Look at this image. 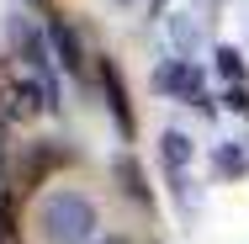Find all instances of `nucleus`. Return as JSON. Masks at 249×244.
<instances>
[{
  "instance_id": "1",
  "label": "nucleus",
  "mask_w": 249,
  "mask_h": 244,
  "mask_svg": "<svg viewBox=\"0 0 249 244\" xmlns=\"http://www.w3.org/2000/svg\"><path fill=\"white\" fill-rule=\"evenodd\" d=\"M37 228H43V244H90V234H96V207L80 191H53L37 207Z\"/></svg>"
},
{
  "instance_id": "2",
  "label": "nucleus",
  "mask_w": 249,
  "mask_h": 244,
  "mask_svg": "<svg viewBox=\"0 0 249 244\" xmlns=\"http://www.w3.org/2000/svg\"><path fill=\"white\" fill-rule=\"evenodd\" d=\"M0 112L11 117V122H27V117H37V112H53V85L48 80H11L5 91H0Z\"/></svg>"
},
{
  "instance_id": "3",
  "label": "nucleus",
  "mask_w": 249,
  "mask_h": 244,
  "mask_svg": "<svg viewBox=\"0 0 249 244\" xmlns=\"http://www.w3.org/2000/svg\"><path fill=\"white\" fill-rule=\"evenodd\" d=\"M58 165H69V154L58 144H27V159L16 165V191H32V186H43Z\"/></svg>"
},
{
  "instance_id": "4",
  "label": "nucleus",
  "mask_w": 249,
  "mask_h": 244,
  "mask_svg": "<svg viewBox=\"0 0 249 244\" xmlns=\"http://www.w3.org/2000/svg\"><path fill=\"white\" fill-rule=\"evenodd\" d=\"M154 85L159 91H170V96L191 101V106H207V91H201V69L191 58H175V64H164L159 75H154Z\"/></svg>"
},
{
  "instance_id": "5",
  "label": "nucleus",
  "mask_w": 249,
  "mask_h": 244,
  "mask_svg": "<svg viewBox=\"0 0 249 244\" xmlns=\"http://www.w3.org/2000/svg\"><path fill=\"white\" fill-rule=\"evenodd\" d=\"M101 85H106V106H111V117H117V128H122V138H133V106H127V85H122V69L111 64V58H101Z\"/></svg>"
},
{
  "instance_id": "6",
  "label": "nucleus",
  "mask_w": 249,
  "mask_h": 244,
  "mask_svg": "<svg viewBox=\"0 0 249 244\" xmlns=\"http://www.w3.org/2000/svg\"><path fill=\"white\" fill-rule=\"evenodd\" d=\"M48 38H53V48H58V64H64L69 75H80V69H85V53H80L74 27H69L64 16H53V21H48Z\"/></svg>"
},
{
  "instance_id": "7",
  "label": "nucleus",
  "mask_w": 249,
  "mask_h": 244,
  "mask_svg": "<svg viewBox=\"0 0 249 244\" xmlns=\"http://www.w3.org/2000/svg\"><path fill=\"white\" fill-rule=\"evenodd\" d=\"M0 244H21V218H16L11 186H0Z\"/></svg>"
},
{
  "instance_id": "8",
  "label": "nucleus",
  "mask_w": 249,
  "mask_h": 244,
  "mask_svg": "<svg viewBox=\"0 0 249 244\" xmlns=\"http://www.w3.org/2000/svg\"><path fill=\"white\" fill-rule=\"evenodd\" d=\"M164 159H170V170H186V159H191L186 133H164Z\"/></svg>"
},
{
  "instance_id": "9",
  "label": "nucleus",
  "mask_w": 249,
  "mask_h": 244,
  "mask_svg": "<svg viewBox=\"0 0 249 244\" xmlns=\"http://www.w3.org/2000/svg\"><path fill=\"white\" fill-rule=\"evenodd\" d=\"M217 75L233 80V85L244 80V58H239V48H217Z\"/></svg>"
},
{
  "instance_id": "10",
  "label": "nucleus",
  "mask_w": 249,
  "mask_h": 244,
  "mask_svg": "<svg viewBox=\"0 0 249 244\" xmlns=\"http://www.w3.org/2000/svg\"><path fill=\"white\" fill-rule=\"evenodd\" d=\"M122 181H127V191L138 196V202H149V186H143V175H138V165H133V159H122Z\"/></svg>"
},
{
  "instance_id": "11",
  "label": "nucleus",
  "mask_w": 249,
  "mask_h": 244,
  "mask_svg": "<svg viewBox=\"0 0 249 244\" xmlns=\"http://www.w3.org/2000/svg\"><path fill=\"white\" fill-rule=\"evenodd\" d=\"M228 106H233V112H249V91H244V85L228 91Z\"/></svg>"
},
{
  "instance_id": "12",
  "label": "nucleus",
  "mask_w": 249,
  "mask_h": 244,
  "mask_svg": "<svg viewBox=\"0 0 249 244\" xmlns=\"http://www.w3.org/2000/svg\"><path fill=\"white\" fill-rule=\"evenodd\" d=\"M217 165H223V170H244V159H239L233 149H223V154H217Z\"/></svg>"
},
{
  "instance_id": "13",
  "label": "nucleus",
  "mask_w": 249,
  "mask_h": 244,
  "mask_svg": "<svg viewBox=\"0 0 249 244\" xmlns=\"http://www.w3.org/2000/svg\"><path fill=\"white\" fill-rule=\"evenodd\" d=\"M0 159H5V122H0Z\"/></svg>"
},
{
  "instance_id": "14",
  "label": "nucleus",
  "mask_w": 249,
  "mask_h": 244,
  "mask_svg": "<svg viewBox=\"0 0 249 244\" xmlns=\"http://www.w3.org/2000/svg\"><path fill=\"white\" fill-rule=\"evenodd\" d=\"M90 244H122V239H90Z\"/></svg>"
},
{
  "instance_id": "15",
  "label": "nucleus",
  "mask_w": 249,
  "mask_h": 244,
  "mask_svg": "<svg viewBox=\"0 0 249 244\" xmlns=\"http://www.w3.org/2000/svg\"><path fill=\"white\" fill-rule=\"evenodd\" d=\"M37 5H43V0H37Z\"/></svg>"
}]
</instances>
